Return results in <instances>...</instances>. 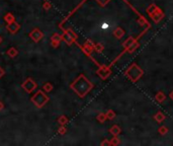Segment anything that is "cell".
I'll list each match as a JSON object with an SVG mask.
<instances>
[{"label": "cell", "instance_id": "8fae6325", "mask_svg": "<svg viewBox=\"0 0 173 146\" xmlns=\"http://www.w3.org/2000/svg\"><path fill=\"white\" fill-rule=\"evenodd\" d=\"M61 40H62V36L58 35V34H54L53 37L51 38V42H52V41H57V42H61Z\"/></svg>", "mask_w": 173, "mask_h": 146}, {"label": "cell", "instance_id": "4fadbf2b", "mask_svg": "<svg viewBox=\"0 0 173 146\" xmlns=\"http://www.w3.org/2000/svg\"><path fill=\"white\" fill-rule=\"evenodd\" d=\"M66 131H67V129L65 128L64 125H61V127L59 128V130H58V132H59V134L61 135H64L65 133H66Z\"/></svg>", "mask_w": 173, "mask_h": 146}, {"label": "cell", "instance_id": "6da1fadb", "mask_svg": "<svg viewBox=\"0 0 173 146\" xmlns=\"http://www.w3.org/2000/svg\"><path fill=\"white\" fill-rule=\"evenodd\" d=\"M93 87V85L90 83V81H88L86 79V77L84 75H79L74 82H72L70 84V88L73 89L77 94L80 97H84Z\"/></svg>", "mask_w": 173, "mask_h": 146}, {"label": "cell", "instance_id": "5bb4252c", "mask_svg": "<svg viewBox=\"0 0 173 146\" xmlns=\"http://www.w3.org/2000/svg\"><path fill=\"white\" fill-rule=\"evenodd\" d=\"M51 44H52V47H53V48H57V47H59V45H60V42H57V41H52Z\"/></svg>", "mask_w": 173, "mask_h": 146}, {"label": "cell", "instance_id": "5b68a950", "mask_svg": "<svg viewBox=\"0 0 173 146\" xmlns=\"http://www.w3.org/2000/svg\"><path fill=\"white\" fill-rule=\"evenodd\" d=\"M30 39L36 43H39L41 40L44 38V34H43L42 30H39V28H35V30H32V32L28 34Z\"/></svg>", "mask_w": 173, "mask_h": 146}, {"label": "cell", "instance_id": "277c9868", "mask_svg": "<svg viewBox=\"0 0 173 146\" xmlns=\"http://www.w3.org/2000/svg\"><path fill=\"white\" fill-rule=\"evenodd\" d=\"M76 38L77 36L75 35L71 30H64V35H63L62 39L66 42L67 45H71L72 43L76 40Z\"/></svg>", "mask_w": 173, "mask_h": 146}, {"label": "cell", "instance_id": "e0dca14e", "mask_svg": "<svg viewBox=\"0 0 173 146\" xmlns=\"http://www.w3.org/2000/svg\"><path fill=\"white\" fill-rule=\"evenodd\" d=\"M3 109H4V104H3V102L0 100V111H1V110H3Z\"/></svg>", "mask_w": 173, "mask_h": 146}, {"label": "cell", "instance_id": "7a4b0ae2", "mask_svg": "<svg viewBox=\"0 0 173 146\" xmlns=\"http://www.w3.org/2000/svg\"><path fill=\"white\" fill-rule=\"evenodd\" d=\"M49 96L43 91H37L30 98V102L37 108H43L47 102H49Z\"/></svg>", "mask_w": 173, "mask_h": 146}, {"label": "cell", "instance_id": "ba28073f", "mask_svg": "<svg viewBox=\"0 0 173 146\" xmlns=\"http://www.w3.org/2000/svg\"><path fill=\"white\" fill-rule=\"evenodd\" d=\"M54 89V85L51 83V82H46L43 86V91H45L46 92H50Z\"/></svg>", "mask_w": 173, "mask_h": 146}, {"label": "cell", "instance_id": "7c38bea8", "mask_svg": "<svg viewBox=\"0 0 173 146\" xmlns=\"http://www.w3.org/2000/svg\"><path fill=\"white\" fill-rule=\"evenodd\" d=\"M51 7H52L51 3L49 2L48 0H47V1H45V2H44V4H43V8H44L45 10H49V9H51Z\"/></svg>", "mask_w": 173, "mask_h": 146}, {"label": "cell", "instance_id": "8992f818", "mask_svg": "<svg viewBox=\"0 0 173 146\" xmlns=\"http://www.w3.org/2000/svg\"><path fill=\"white\" fill-rule=\"evenodd\" d=\"M6 30H8V32H9L10 34L14 35V34H16V32H17L19 30H20V26H19V24H18L17 22L13 21V22H11V23H7Z\"/></svg>", "mask_w": 173, "mask_h": 146}, {"label": "cell", "instance_id": "9a60e30c", "mask_svg": "<svg viewBox=\"0 0 173 146\" xmlns=\"http://www.w3.org/2000/svg\"><path fill=\"white\" fill-rule=\"evenodd\" d=\"M4 74H5V71H4V69H3L2 67H0V78H1V77H3V76H4Z\"/></svg>", "mask_w": 173, "mask_h": 146}, {"label": "cell", "instance_id": "2e32d148", "mask_svg": "<svg viewBox=\"0 0 173 146\" xmlns=\"http://www.w3.org/2000/svg\"><path fill=\"white\" fill-rule=\"evenodd\" d=\"M97 1H98V2H99L101 5L106 4V2H107V0H97Z\"/></svg>", "mask_w": 173, "mask_h": 146}, {"label": "cell", "instance_id": "9c48e42d", "mask_svg": "<svg viewBox=\"0 0 173 146\" xmlns=\"http://www.w3.org/2000/svg\"><path fill=\"white\" fill-rule=\"evenodd\" d=\"M58 123L60 124V125H66L68 123V118L65 115H61L59 118H58Z\"/></svg>", "mask_w": 173, "mask_h": 146}, {"label": "cell", "instance_id": "d6986e66", "mask_svg": "<svg viewBox=\"0 0 173 146\" xmlns=\"http://www.w3.org/2000/svg\"><path fill=\"white\" fill-rule=\"evenodd\" d=\"M44 1H47V0H44Z\"/></svg>", "mask_w": 173, "mask_h": 146}, {"label": "cell", "instance_id": "ac0fdd59", "mask_svg": "<svg viewBox=\"0 0 173 146\" xmlns=\"http://www.w3.org/2000/svg\"><path fill=\"white\" fill-rule=\"evenodd\" d=\"M2 41H3V40H2V37H1V36H0V44H1V43H2Z\"/></svg>", "mask_w": 173, "mask_h": 146}, {"label": "cell", "instance_id": "3957f363", "mask_svg": "<svg viewBox=\"0 0 173 146\" xmlns=\"http://www.w3.org/2000/svg\"><path fill=\"white\" fill-rule=\"evenodd\" d=\"M37 82H36L32 78H30V77H28L26 80L23 81L22 84H21V87H22L28 93H32V91H35L36 89H37Z\"/></svg>", "mask_w": 173, "mask_h": 146}, {"label": "cell", "instance_id": "30bf717a", "mask_svg": "<svg viewBox=\"0 0 173 146\" xmlns=\"http://www.w3.org/2000/svg\"><path fill=\"white\" fill-rule=\"evenodd\" d=\"M4 20L6 21L7 23L13 22V21H14V16H13V14H12V13H7V14H5Z\"/></svg>", "mask_w": 173, "mask_h": 146}, {"label": "cell", "instance_id": "52a82bcc", "mask_svg": "<svg viewBox=\"0 0 173 146\" xmlns=\"http://www.w3.org/2000/svg\"><path fill=\"white\" fill-rule=\"evenodd\" d=\"M7 55L9 56L10 58H15L16 56L18 55V51H17L15 48H13V47H12V48H10L9 50L7 51Z\"/></svg>", "mask_w": 173, "mask_h": 146}]
</instances>
